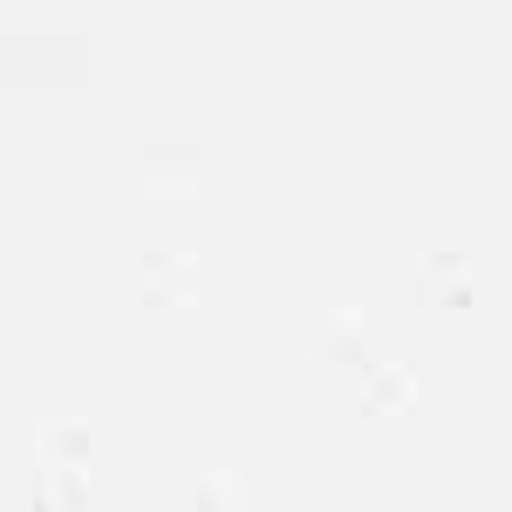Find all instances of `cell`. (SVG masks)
<instances>
[{
  "instance_id": "obj_6",
  "label": "cell",
  "mask_w": 512,
  "mask_h": 512,
  "mask_svg": "<svg viewBox=\"0 0 512 512\" xmlns=\"http://www.w3.org/2000/svg\"><path fill=\"white\" fill-rule=\"evenodd\" d=\"M410 403H417V383H410L403 369H376V376H369V396H362L369 417H403Z\"/></svg>"
},
{
  "instance_id": "obj_5",
  "label": "cell",
  "mask_w": 512,
  "mask_h": 512,
  "mask_svg": "<svg viewBox=\"0 0 512 512\" xmlns=\"http://www.w3.org/2000/svg\"><path fill=\"white\" fill-rule=\"evenodd\" d=\"M328 362L369 369V321L355 315V308H335V315H328Z\"/></svg>"
},
{
  "instance_id": "obj_4",
  "label": "cell",
  "mask_w": 512,
  "mask_h": 512,
  "mask_svg": "<svg viewBox=\"0 0 512 512\" xmlns=\"http://www.w3.org/2000/svg\"><path fill=\"white\" fill-rule=\"evenodd\" d=\"M35 458H41V472H76V465H89V431H76V424H41Z\"/></svg>"
},
{
  "instance_id": "obj_3",
  "label": "cell",
  "mask_w": 512,
  "mask_h": 512,
  "mask_svg": "<svg viewBox=\"0 0 512 512\" xmlns=\"http://www.w3.org/2000/svg\"><path fill=\"white\" fill-rule=\"evenodd\" d=\"M424 280H431V301H437V308H472V301H478L472 274H465V260H458L451 246L424 260Z\"/></svg>"
},
{
  "instance_id": "obj_1",
  "label": "cell",
  "mask_w": 512,
  "mask_h": 512,
  "mask_svg": "<svg viewBox=\"0 0 512 512\" xmlns=\"http://www.w3.org/2000/svg\"><path fill=\"white\" fill-rule=\"evenodd\" d=\"M198 178H205V164H198V151H185V144H151V151L137 158V185L151 198H192Z\"/></svg>"
},
{
  "instance_id": "obj_2",
  "label": "cell",
  "mask_w": 512,
  "mask_h": 512,
  "mask_svg": "<svg viewBox=\"0 0 512 512\" xmlns=\"http://www.w3.org/2000/svg\"><path fill=\"white\" fill-rule=\"evenodd\" d=\"M144 301L151 308H192L198 301V260H185V253H151L144 260Z\"/></svg>"
}]
</instances>
